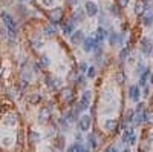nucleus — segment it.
I'll list each match as a JSON object with an SVG mask.
<instances>
[{"instance_id": "nucleus-1", "label": "nucleus", "mask_w": 153, "mask_h": 152, "mask_svg": "<svg viewBox=\"0 0 153 152\" xmlns=\"http://www.w3.org/2000/svg\"><path fill=\"white\" fill-rule=\"evenodd\" d=\"M2 20H3V23L6 25V28H8V32H9V37L11 39H15V35H17V25H15V22H14V19L8 14V12H2Z\"/></svg>"}, {"instance_id": "nucleus-2", "label": "nucleus", "mask_w": 153, "mask_h": 152, "mask_svg": "<svg viewBox=\"0 0 153 152\" xmlns=\"http://www.w3.org/2000/svg\"><path fill=\"white\" fill-rule=\"evenodd\" d=\"M91 98H92V94L89 92V91H86V92L83 94V97H81V100H80V103H78L77 111L80 112V111L87 109V108H89V103H91Z\"/></svg>"}, {"instance_id": "nucleus-3", "label": "nucleus", "mask_w": 153, "mask_h": 152, "mask_svg": "<svg viewBox=\"0 0 153 152\" xmlns=\"http://www.w3.org/2000/svg\"><path fill=\"white\" fill-rule=\"evenodd\" d=\"M141 49H142V52H144V56H150V54H152V52H153V43L150 42V39L144 37V39L141 40Z\"/></svg>"}, {"instance_id": "nucleus-4", "label": "nucleus", "mask_w": 153, "mask_h": 152, "mask_svg": "<svg viewBox=\"0 0 153 152\" xmlns=\"http://www.w3.org/2000/svg\"><path fill=\"white\" fill-rule=\"evenodd\" d=\"M96 46H98V43H96L95 37H87V39H84V42H83V49H84L86 52H91V51L95 49Z\"/></svg>"}, {"instance_id": "nucleus-5", "label": "nucleus", "mask_w": 153, "mask_h": 152, "mask_svg": "<svg viewBox=\"0 0 153 152\" xmlns=\"http://www.w3.org/2000/svg\"><path fill=\"white\" fill-rule=\"evenodd\" d=\"M91 123H92V118L89 117V115H83V117L80 118V121H78L80 131H89V128H91Z\"/></svg>"}, {"instance_id": "nucleus-6", "label": "nucleus", "mask_w": 153, "mask_h": 152, "mask_svg": "<svg viewBox=\"0 0 153 152\" xmlns=\"http://www.w3.org/2000/svg\"><path fill=\"white\" fill-rule=\"evenodd\" d=\"M63 20V10L61 8H55L51 11V22L52 23H60Z\"/></svg>"}, {"instance_id": "nucleus-7", "label": "nucleus", "mask_w": 153, "mask_h": 152, "mask_svg": "<svg viewBox=\"0 0 153 152\" xmlns=\"http://www.w3.org/2000/svg\"><path fill=\"white\" fill-rule=\"evenodd\" d=\"M70 42H72V45H83V42H84L83 31H75L70 37Z\"/></svg>"}, {"instance_id": "nucleus-8", "label": "nucleus", "mask_w": 153, "mask_h": 152, "mask_svg": "<svg viewBox=\"0 0 153 152\" xmlns=\"http://www.w3.org/2000/svg\"><path fill=\"white\" fill-rule=\"evenodd\" d=\"M96 12H98V6L94 2H86V14L89 17H94L96 15Z\"/></svg>"}, {"instance_id": "nucleus-9", "label": "nucleus", "mask_w": 153, "mask_h": 152, "mask_svg": "<svg viewBox=\"0 0 153 152\" xmlns=\"http://www.w3.org/2000/svg\"><path fill=\"white\" fill-rule=\"evenodd\" d=\"M51 117V109L49 108H41L40 109V114H38V121L44 123V121H48Z\"/></svg>"}, {"instance_id": "nucleus-10", "label": "nucleus", "mask_w": 153, "mask_h": 152, "mask_svg": "<svg viewBox=\"0 0 153 152\" xmlns=\"http://www.w3.org/2000/svg\"><path fill=\"white\" fill-rule=\"evenodd\" d=\"M130 98L133 102H138V98H139V95H141V91H139V86H136V85H133V86H130Z\"/></svg>"}, {"instance_id": "nucleus-11", "label": "nucleus", "mask_w": 153, "mask_h": 152, "mask_svg": "<svg viewBox=\"0 0 153 152\" xmlns=\"http://www.w3.org/2000/svg\"><path fill=\"white\" fill-rule=\"evenodd\" d=\"M142 23L146 26H150L153 23V12L152 11H144L142 12Z\"/></svg>"}, {"instance_id": "nucleus-12", "label": "nucleus", "mask_w": 153, "mask_h": 152, "mask_svg": "<svg viewBox=\"0 0 153 152\" xmlns=\"http://www.w3.org/2000/svg\"><path fill=\"white\" fill-rule=\"evenodd\" d=\"M144 11H146V0H138L136 5H135V12L141 15Z\"/></svg>"}, {"instance_id": "nucleus-13", "label": "nucleus", "mask_w": 153, "mask_h": 152, "mask_svg": "<svg viewBox=\"0 0 153 152\" xmlns=\"http://www.w3.org/2000/svg\"><path fill=\"white\" fill-rule=\"evenodd\" d=\"M133 124H141L144 121V112L142 111H136L133 114V118H132Z\"/></svg>"}, {"instance_id": "nucleus-14", "label": "nucleus", "mask_w": 153, "mask_h": 152, "mask_svg": "<svg viewBox=\"0 0 153 152\" xmlns=\"http://www.w3.org/2000/svg\"><path fill=\"white\" fill-rule=\"evenodd\" d=\"M106 39V29L104 28H98L96 29V34H95V40H96V43H100V42H103Z\"/></svg>"}, {"instance_id": "nucleus-15", "label": "nucleus", "mask_w": 153, "mask_h": 152, "mask_svg": "<svg viewBox=\"0 0 153 152\" xmlns=\"http://www.w3.org/2000/svg\"><path fill=\"white\" fill-rule=\"evenodd\" d=\"M72 20L84 22V11H83V10H80V8H77V11L74 12V15H72Z\"/></svg>"}, {"instance_id": "nucleus-16", "label": "nucleus", "mask_w": 153, "mask_h": 152, "mask_svg": "<svg viewBox=\"0 0 153 152\" xmlns=\"http://www.w3.org/2000/svg\"><path fill=\"white\" fill-rule=\"evenodd\" d=\"M121 43H123V39L116 32H112L110 34V45L112 46H115V45H121Z\"/></svg>"}, {"instance_id": "nucleus-17", "label": "nucleus", "mask_w": 153, "mask_h": 152, "mask_svg": "<svg viewBox=\"0 0 153 152\" xmlns=\"http://www.w3.org/2000/svg\"><path fill=\"white\" fill-rule=\"evenodd\" d=\"M63 32H65L66 35H69V34L74 32V23H72V22L63 23Z\"/></svg>"}, {"instance_id": "nucleus-18", "label": "nucleus", "mask_w": 153, "mask_h": 152, "mask_svg": "<svg viewBox=\"0 0 153 152\" xmlns=\"http://www.w3.org/2000/svg\"><path fill=\"white\" fill-rule=\"evenodd\" d=\"M150 77V69H146V71H144V72L141 74V80H139V85L141 86H144V85H146L147 83V78Z\"/></svg>"}, {"instance_id": "nucleus-19", "label": "nucleus", "mask_w": 153, "mask_h": 152, "mask_svg": "<svg viewBox=\"0 0 153 152\" xmlns=\"http://www.w3.org/2000/svg\"><path fill=\"white\" fill-rule=\"evenodd\" d=\"M104 126H106L107 131H112V132H113V131L116 129V121H115V120H107V121L104 123Z\"/></svg>"}, {"instance_id": "nucleus-20", "label": "nucleus", "mask_w": 153, "mask_h": 152, "mask_svg": "<svg viewBox=\"0 0 153 152\" xmlns=\"http://www.w3.org/2000/svg\"><path fill=\"white\" fill-rule=\"evenodd\" d=\"M28 140H29L31 143H37V141H40V135H38L37 132L31 131V132H29V135H28Z\"/></svg>"}, {"instance_id": "nucleus-21", "label": "nucleus", "mask_w": 153, "mask_h": 152, "mask_svg": "<svg viewBox=\"0 0 153 152\" xmlns=\"http://www.w3.org/2000/svg\"><path fill=\"white\" fill-rule=\"evenodd\" d=\"M144 121L153 124V111H146L144 112Z\"/></svg>"}, {"instance_id": "nucleus-22", "label": "nucleus", "mask_w": 153, "mask_h": 152, "mask_svg": "<svg viewBox=\"0 0 153 152\" xmlns=\"http://www.w3.org/2000/svg\"><path fill=\"white\" fill-rule=\"evenodd\" d=\"M63 98H65V100H67V102L72 98V89H70V88L63 89Z\"/></svg>"}, {"instance_id": "nucleus-23", "label": "nucleus", "mask_w": 153, "mask_h": 152, "mask_svg": "<svg viewBox=\"0 0 153 152\" xmlns=\"http://www.w3.org/2000/svg\"><path fill=\"white\" fill-rule=\"evenodd\" d=\"M81 143H75V145H72L69 149H67V152H81Z\"/></svg>"}, {"instance_id": "nucleus-24", "label": "nucleus", "mask_w": 153, "mask_h": 152, "mask_svg": "<svg viewBox=\"0 0 153 152\" xmlns=\"http://www.w3.org/2000/svg\"><path fill=\"white\" fill-rule=\"evenodd\" d=\"M44 34H46V35H54V34H55V28H54L52 25L44 26Z\"/></svg>"}, {"instance_id": "nucleus-25", "label": "nucleus", "mask_w": 153, "mask_h": 152, "mask_svg": "<svg viewBox=\"0 0 153 152\" xmlns=\"http://www.w3.org/2000/svg\"><path fill=\"white\" fill-rule=\"evenodd\" d=\"M115 78H116V83H118V85H123V83L125 82V75H124V72H118Z\"/></svg>"}, {"instance_id": "nucleus-26", "label": "nucleus", "mask_w": 153, "mask_h": 152, "mask_svg": "<svg viewBox=\"0 0 153 152\" xmlns=\"http://www.w3.org/2000/svg\"><path fill=\"white\" fill-rule=\"evenodd\" d=\"M40 100H41V95L40 94H34L31 97V104H37V103H40Z\"/></svg>"}, {"instance_id": "nucleus-27", "label": "nucleus", "mask_w": 153, "mask_h": 152, "mask_svg": "<svg viewBox=\"0 0 153 152\" xmlns=\"http://www.w3.org/2000/svg\"><path fill=\"white\" fill-rule=\"evenodd\" d=\"M133 135V131L132 129H127L124 134H123V141H129V138Z\"/></svg>"}, {"instance_id": "nucleus-28", "label": "nucleus", "mask_w": 153, "mask_h": 152, "mask_svg": "<svg viewBox=\"0 0 153 152\" xmlns=\"http://www.w3.org/2000/svg\"><path fill=\"white\" fill-rule=\"evenodd\" d=\"M89 141H91V146L92 148H96L98 143H96V137L94 135V134H89Z\"/></svg>"}, {"instance_id": "nucleus-29", "label": "nucleus", "mask_w": 153, "mask_h": 152, "mask_svg": "<svg viewBox=\"0 0 153 152\" xmlns=\"http://www.w3.org/2000/svg\"><path fill=\"white\" fill-rule=\"evenodd\" d=\"M127 57H129V49H123V51L120 52V60H121V61H124Z\"/></svg>"}, {"instance_id": "nucleus-30", "label": "nucleus", "mask_w": 153, "mask_h": 152, "mask_svg": "<svg viewBox=\"0 0 153 152\" xmlns=\"http://www.w3.org/2000/svg\"><path fill=\"white\" fill-rule=\"evenodd\" d=\"M32 46L35 49H40V48H43V43H41V40H34L32 42Z\"/></svg>"}, {"instance_id": "nucleus-31", "label": "nucleus", "mask_w": 153, "mask_h": 152, "mask_svg": "<svg viewBox=\"0 0 153 152\" xmlns=\"http://www.w3.org/2000/svg\"><path fill=\"white\" fill-rule=\"evenodd\" d=\"M67 78H69V82H77V71H72Z\"/></svg>"}, {"instance_id": "nucleus-32", "label": "nucleus", "mask_w": 153, "mask_h": 152, "mask_svg": "<svg viewBox=\"0 0 153 152\" xmlns=\"http://www.w3.org/2000/svg\"><path fill=\"white\" fill-rule=\"evenodd\" d=\"M40 63H41L43 66H48V65H49V58H48L46 56H43V57H40Z\"/></svg>"}, {"instance_id": "nucleus-33", "label": "nucleus", "mask_w": 153, "mask_h": 152, "mask_svg": "<svg viewBox=\"0 0 153 152\" xmlns=\"http://www.w3.org/2000/svg\"><path fill=\"white\" fill-rule=\"evenodd\" d=\"M144 71H146V66H144L142 63H138V66H136V72L141 75V74L144 72Z\"/></svg>"}, {"instance_id": "nucleus-34", "label": "nucleus", "mask_w": 153, "mask_h": 152, "mask_svg": "<svg viewBox=\"0 0 153 152\" xmlns=\"http://www.w3.org/2000/svg\"><path fill=\"white\" fill-rule=\"evenodd\" d=\"M133 114H135L133 111H127V115H125V118H124V120H125V121H132V118H133Z\"/></svg>"}, {"instance_id": "nucleus-35", "label": "nucleus", "mask_w": 153, "mask_h": 152, "mask_svg": "<svg viewBox=\"0 0 153 152\" xmlns=\"http://www.w3.org/2000/svg\"><path fill=\"white\" fill-rule=\"evenodd\" d=\"M15 121H17V117H14V115H9V117H8V120H6L8 124H14Z\"/></svg>"}, {"instance_id": "nucleus-36", "label": "nucleus", "mask_w": 153, "mask_h": 152, "mask_svg": "<svg viewBox=\"0 0 153 152\" xmlns=\"http://www.w3.org/2000/svg\"><path fill=\"white\" fill-rule=\"evenodd\" d=\"M118 5L121 6V8H125L129 5V0H118Z\"/></svg>"}, {"instance_id": "nucleus-37", "label": "nucleus", "mask_w": 153, "mask_h": 152, "mask_svg": "<svg viewBox=\"0 0 153 152\" xmlns=\"http://www.w3.org/2000/svg\"><path fill=\"white\" fill-rule=\"evenodd\" d=\"M87 75H89V77H94V75H95V69H94V68H89Z\"/></svg>"}, {"instance_id": "nucleus-38", "label": "nucleus", "mask_w": 153, "mask_h": 152, "mask_svg": "<svg viewBox=\"0 0 153 152\" xmlns=\"http://www.w3.org/2000/svg\"><path fill=\"white\" fill-rule=\"evenodd\" d=\"M54 3V0H43V5H46V6H52Z\"/></svg>"}, {"instance_id": "nucleus-39", "label": "nucleus", "mask_w": 153, "mask_h": 152, "mask_svg": "<svg viewBox=\"0 0 153 152\" xmlns=\"http://www.w3.org/2000/svg\"><path fill=\"white\" fill-rule=\"evenodd\" d=\"M110 11H112V12H113L115 15H120V11L116 10V6H112V8H110Z\"/></svg>"}, {"instance_id": "nucleus-40", "label": "nucleus", "mask_w": 153, "mask_h": 152, "mask_svg": "<svg viewBox=\"0 0 153 152\" xmlns=\"http://www.w3.org/2000/svg\"><path fill=\"white\" fill-rule=\"evenodd\" d=\"M86 69H87L86 63H80V71H81V72H83V71H86Z\"/></svg>"}, {"instance_id": "nucleus-41", "label": "nucleus", "mask_w": 153, "mask_h": 152, "mask_svg": "<svg viewBox=\"0 0 153 152\" xmlns=\"http://www.w3.org/2000/svg\"><path fill=\"white\" fill-rule=\"evenodd\" d=\"M104 152H118V151H116V148H113V146H110V148H107Z\"/></svg>"}, {"instance_id": "nucleus-42", "label": "nucleus", "mask_w": 153, "mask_h": 152, "mask_svg": "<svg viewBox=\"0 0 153 152\" xmlns=\"http://www.w3.org/2000/svg\"><path fill=\"white\" fill-rule=\"evenodd\" d=\"M84 83H86V82H84V78H83V77H80V78H78V85H80V86H84Z\"/></svg>"}, {"instance_id": "nucleus-43", "label": "nucleus", "mask_w": 153, "mask_h": 152, "mask_svg": "<svg viewBox=\"0 0 153 152\" xmlns=\"http://www.w3.org/2000/svg\"><path fill=\"white\" fill-rule=\"evenodd\" d=\"M3 145H5V146L11 145V138H5V140H3Z\"/></svg>"}, {"instance_id": "nucleus-44", "label": "nucleus", "mask_w": 153, "mask_h": 152, "mask_svg": "<svg viewBox=\"0 0 153 152\" xmlns=\"http://www.w3.org/2000/svg\"><path fill=\"white\" fill-rule=\"evenodd\" d=\"M144 106H146L144 103H139V104H138V108H136V111H142V109H144Z\"/></svg>"}, {"instance_id": "nucleus-45", "label": "nucleus", "mask_w": 153, "mask_h": 152, "mask_svg": "<svg viewBox=\"0 0 153 152\" xmlns=\"http://www.w3.org/2000/svg\"><path fill=\"white\" fill-rule=\"evenodd\" d=\"M89 149H91V148H89V145H86L84 148H81V152H89Z\"/></svg>"}, {"instance_id": "nucleus-46", "label": "nucleus", "mask_w": 153, "mask_h": 152, "mask_svg": "<svg viewBox=\"0 0 153 152\" xmlns=\"http://www.w3.org/2000/svg\"><path fill=\"white\" fill-rule=\"evenodd\" d=\"M46 82H48V85H49V86H52V78H51L49 75L46 77Z\"/></svg>"}, {"instance_id": "nucleus-47", "label": "nucleus", "mask_w": 153, "mask_h": 152, "mask_svg": "<svg viewBox=\"0 0 153 152\" xmlns=\"http://www.w3.org/2000/svg\"><path fill=\"white\" fill-rule=\"evenodd\" d=\"M69 3H72V5H75V3H78V0H67Z\"/></svg>"}, {"instance_id": "nucleus-48", "label": "nucleus", "mask_w": 153, "mask_h": 152, "mask_svg": "<svg viewBox=\"0 0 153 152\" xmlns=\"http://www.w3.org/2000/svg\"><path fill=\"white\" fill-rule=\"evenodd\" d=\"M149 140H150V141H153V134H152V135L149 137Z\"/></svg>"}, {"instance_id": "nucleus-49", "label": "nucleus", "mask_w": 153, "mask_h": 152, "mask_svg": "<svg viewBox=\"0 0 153 152\" xmlns=\"http://www.w3.org/2000/svg\"><path fill=\"white\" fill-rule=\"evenodd\" d=\"M150 83H153V74H152V78H150Z\"/></svg>"}, {"instance_id": "nucleus-50", "label": "nucleus", "mask_w": 153, "mask_h": 152, "mask_svg": "<svg viewBox=\"0 0 153 152\" xmlns=\"http://www.w3.org/2000/svg\"><path fill=\"white\" fill-rule=\"evenodd\" d=\"M49 152H57V151H49Z\"/></svg>"}, {"instance_id": "nucleus-51", "label": "nucleus", "mask_w": 153, "mask_h": 152, "mask_svg": "<svg viewBox=\"0 0 153 152\" xmlns=\"http://www.w3.org/2000/svg\"><path fill=\"white\" fill-rule=\"evenodd\" d=\"M152 104H153V98H152Z\"/></svg>"}, {"instance_id": "nucleus-52", "label": "nucleus", "mask_w": 153, "mask_h": 152, "mask_svg": "<svg viewBox=\"0 0 153 152\" xmlns=\"http://www.w3.org/2000/svg\"><path fill=\"white\" fill-rule=\"evenodd\" d=\"M124 152H129V151H124Z\"/></svg>"}]
</instances>
